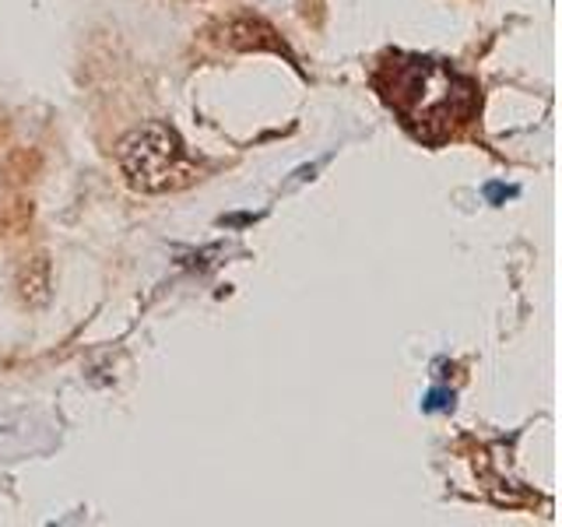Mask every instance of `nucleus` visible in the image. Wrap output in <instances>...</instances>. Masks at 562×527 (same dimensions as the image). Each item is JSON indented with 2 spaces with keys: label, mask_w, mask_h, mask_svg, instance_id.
<instances>
[{
  "label": "nucleus",
  "mask_w": 562,
  "mask_h": 527,
  "mask_svg": "<svg viewBox=\"0 0 562 527\" xmlns=\"http://www.w3.org/2000/svg\"><path fill=\"white\" fill-rule=\"evenodd\" d=\"M222 35L233 49H274V53H285V57L292 60L285 43H281L274 35V29L263 25L260 18H233L228 25H222Z\"/></svg>",
  "instance_id": "3"
},
{
  "label": "nucleus",
  "mask_w": 562,
  "mask_h": 527,
  "mask_svg": "<svg viewBox=\"0 0 562 527\" xmlns=\"http://www.w3.org/2000/svg\"><path fill=\"white\" fill-rule=\"evenodd\" d=\"M443 408H453V394H447V391H436V394H429V401H426V412H443Z\"/></svg>",
  "instance_id": "4"
},
{
  "label": "nucleus",
  "mask_w": 562,
  "mask_h": 527,
  "mask_svg": "<svg viewBox=\"0 0 562 527\" xmlns=\"http://www.w3.org/2000/svg\"><path fill=\"white\" fill-rule=\"evenodd\" d=\"M376 88L394 116L426 145L453 137L479 113V88L453 67L426 57H397L376 70Z\"/></svg>",
  "instance_id": "1"
},
{
  "label": "nucleus",
  "mask_w": 562,
  "mask_h": 527,
  "mask_svg": "<svg viewBox=\"0 0 562 527\" xmlns=\"http://www.w3.org/2000/svg\"><path fill=\"white\" fill-rule=\"evenodd\" d=\"M116 158L127 183L140 193L183 190L198 180V166L190 162L183 137L169 123H140L120 141Z\"/></svg>",
  "instance_id": "2"
}]
</instances>
